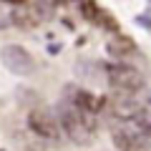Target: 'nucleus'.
<instances>
[{
    "label": "nucleus",
    "instance_id": "f257e3e1",
    "mask_svg": "<svg viewBox=\"0 0 151 151\" xmlns=\"http://www.w3.org/2000/svg\"><path fill=\"white\" fill-rule=\"evenodd\" d=\"M58 121H60L58 126L76 144L88 146L96 139V119L91 113H83L81 108H76L73 103H60L58 106Z\"/></svg>",
    "mask_w": 151,
    "mask_h": 151
},
{
    "label": "nucleus",
    "instance_id": "f03ea898",
    "mask_svg": "<svg viewBox=\"0 0 151 151\" xmlns=\"http://www.w3.org/2000/svg\"><path fill=\"white\" fill-rule=\"evenodd\" d=\"M106 78L121 96H134L139 93L141 88L146 86V76L141 73L139 68L134 65H126V63H119V65H108L106 68Z\"/></svg>",
    "mask_w": 151,
    "mask_h": 151
},
{
    "label": "nucleus",
    "instance_id": "7ed1b4c3",
    "mask_svg": "<svg viewBox=\"0 0 151 151\" xmlns=\"http://www.w3.org/2000/svg\"><path fill=\"white\" fill-rule=\"evenodd\" d=\"M50 18V5L48 3H15L8 13V23H13L20 30L38 28L43 20Z\"/></svg>",
    "mask_w": 151,
    "mask_h": 151
},
{
    "label": "nucleus",
    "instance_id": "20e7f679",
    "mask_svg": "<svg viewBox=\"0 0 151 151\" xmlns=\"http://www.w3.org/2000/svg\"><path fill=\"white\" fill-rule=\"evenodd\" d=\"M0 60H3V65H5L13 76H30L33 70H35V60H33V55L28 53L23 45H18V43L3 45V50H0Z\"/></svg>",
    "mask_w": 151,
    "mask_h": 151
},
{
    "label": "nucleus",
    "instance_id": "39448f33",
    "mask_svg": "<svg viewBox=\"0 0 151 151\" xmlns=\"http://www.w3.org/2000/svg\"><path fill=\"white\" fill-rule=\"evenodd\" d=\"M28 129L33 134H38L40 139H48V141H55L60 136L58 119L50 111H45V108H30L28 111Z\"/></svg>",
    "mask_w": 151,
    "mask_h": 151
},
{
    "label": "nucleus",
    "instance_id": "423d86ee",
    "mask_svg": "<svg viewBox=\"0 0 151 151\" xmlns=\"http://www.w3.org/2000/svg\"><path fill=\"white\" fill-rule=\"evenodd\" d=\"M111 141L119 151H151V144L141 134V129H134V126H116V129H111Z\"/></svg>",
    "mask_w": 151,
    "mask_h": 151
},
{
    "label": "nucleus",
    "instance_id": "0eeeda50",
    "mask_svg": "<svg viewBox=\"0 0 151 151\" xmlns=\"http://www.w3.org/2000/svg\"><path fill=\"white\" fill-rule=\"evenodd\" d=\"M111 111L124 124H139L146 119V108L139 101H134V96H116L111 103Z\"/></svg>",
    "mask_w": 151,
    "mask_h": 151
},
{
    "label": "nucleus",
    "instance_id": "6e6552de",
    "mask_svg": "<svg viewBox=\"0 0 151 151\" xmlns=\"http://www.w3.org/2000/svg\"><path fill=\"white\" fill-rule=\"evenodd\" d=\"M81 15L86 18L88 23L103 28V30H113V33H116V28H119L116 18H113L106 8H101L98 3H81Z\"/></svg>",
    "mask_w": 151,
    "mask_h": 151
},
{
    "label": "nucleus",
    "instance_id": "1a4fd4ad",
    "mask_svg": "<svg viewBox=\"0 0 151 151\" xmlns=\"http://www.w3.org/2000/svg\"><path fill=\"white\" fill-rule=\"evenodd\" d=\"M73 103L76 108H81L83 113H91V116H96L98 111H101L103 106H106V98L98 96V93H91V91H83V88H78V91H73Z\"/></svg>",
    "mask_w": 151,
    "mask_h": 151
},
{
    "label": "nucleus",
    "instance_id": "9d476101",
    "mask_svg": "<svg viewBox=\"0 0 151 151\" xmlns=\"http://www.w3.org/2000/svg\"><path fill=\"white\" fill-rule=\"evenodd\" d=\"M108 53L113 55V58H129V55L136 53V43H134V38L129 35H121V33H116V35L108 40Z\"/></svg>",
    "mask_w": 151,
    "mask_h": 151
},
{
    "label": "nucleus",
    "instance_id": "9b49d317",
    "mask_svg": "<svg viewBox=\"0 0 151 151\" xmlns=\"http://www.w3.org/2000/svg\"><path fill=\"white\" fill-rule=\"evenodd\" d=\"M141 134H144V136H146V141L151 144V121H149V124H144V126H141Z\"/></svg>",
    "mask_w": 151,
    "mask_h": 151
},
{
    "label": "nucleus",
    "instance_id": "f8f14e48",
    "mask_svg": "<svg viewBox=\"0 0 151 151\" xmlns=\"http://www.w3.org/2000/svg\"><path fill=\"white\" fill-rule=\"evenodd\" d=\"M5 25H8V18H0V30H3Z\"/></svg>",
    "mask_w": 151,
    "mask_h": 151
}]
</instances>
